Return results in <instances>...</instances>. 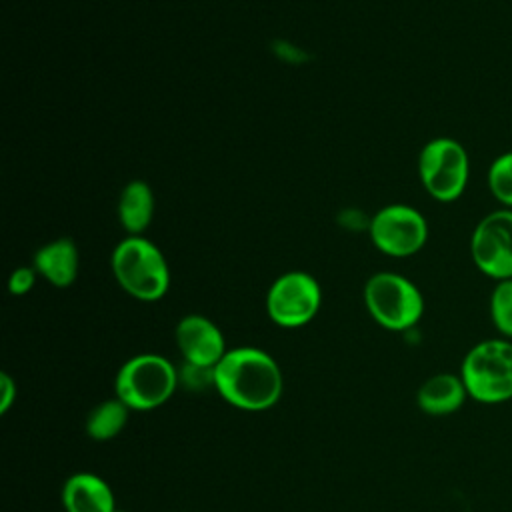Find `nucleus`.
I'll list each match as a JSON object with an SVG mask.
<instances>
[{"label": "nucleus", "instance_id": "nucleus-15", "mask_svg": "<svg viewBox=\"0 0 512 512\" xmlns=\"http://www.w3.org/2000/svg\"><path fill=\"white\" fill-rule=\"evenodd\" d=\"M128 412L130 408L118 398H110L96 404L86 418L88 436L100 442L118 436L128 422Z\"/></svg>", "mask_w": 512, "mask_h": 512}, {"label": "nucleus", "instance_id": "nucleus-19", "mask_svg": "<svg viewBox=\"0 0 512 512\" xmlns=\"http://www.w3.org/2000/svg\"><path fill=\"white\" fill-rule=\"evenodd\" d=\"M16 400V382L8 374H0V414H6Z\"/></svg>", "mask_w": 512, "mask_h": 512}, {"label": "nucleus", "instance_id": "nucleus-2", "mask_svg": "<svg viewBox=\"0 0 512 512\" xmlns=\"http://www.w3.org/2000/svg\"><path fill=\"white\" fill-rule=\"evenodd\" d=\"M110 266L120 288L136 300H160L170 286L164 254L144 236H128L118 242Z\"/></svg>", "mask_w": 512, "mask_h": 512}, {"label": "nucleus", "instance_id": "nucleus-16", "mask_svg": "<svg viewBox=\"0 0 512 512\" xmlns=\"http://www.w3.org/2000/svg\"><path fill=\"white\" fill-rule=\"evenodd\" d=\"M490 318L502 338L512 340V278L498 280L490 296Z\"/></svg>", "mask_w": 512, "mask_h": 512}, {"label": "nucleus", "instance_id": "nucleus-7", "mask_svg": "<svg viewBox=\"0 0 512 512\" xmlns=\"http://www.w3.org/2000/svg\"><path fill=\"white\" fill-rule=\"evenodd\" d=\"M320 304V284L314 276L298 270L278 276L266 294V312L282 328L308 324L318 314Z\"/></svg>", "mask_w": 512, "mask_h": 512}, {"label": "nucleus", "instance_id": "nucleus-13", "mask_svg": "<svg viewBox=\"0 0 512 512\" xmlns=\"http://www.w3.org/2000/svg\"><path fill=\"white\" fill-rule=\"evenodd\" d=\"M468 392L460 374H434L416 392V404L424 414L448 416L462 408Z\"/></svg>", "mask_w": 512, "mask_h": 512}, {"label": "nucleus", "instance_id": "nucleus-18", "mask_svg": "<svg viewBox=\"0 0 512 512\" xmlns=\"http://www.w3.org/2000/svg\"><path fill=\"white\" fill-rule=\"evenodd\" d=\"M36 268L34 266H20L16 268L12 274H10V280H8V290L10 294L14 296H22L26 292L32 290L34 282H36Z\"/></svg>", "mask_w": 512, "mask_h": 512}, {"label": "nucleus", "instance_id": "nucleus-8", "mask_svg": "<svg viewBox=\"0 0 512 512\" xmlns=\"http://www.w3.org/2000/svg\"><path fill=\"white\" fill-rule=\"evenodd\" d=\"M370 238L382 254L406 258L426 244L428 224L416 208L390 204L372 216Z\"/></svg>", "mask_w": 512, "mask_h": 512}, {"label": "nucleus", "instance_id": "nucleus-6", "mask_svg": "<svg viewBox=\"0 0 512 512\" xmlns=\"http://www.w3.org/2000/svg\"><path fill=\"white\" fill-rule=\"evenodd\" d=\"M468 174L470 160L460 142L440 136L420 150L418 176L432 198L440 202L456 200L468 184Z\"/></svg>", "mask_w": 512, "mask_h": 512}, {"label": "nucleus", "instance_id": "nucleus-10", "mask_svg": "<svg viewBox=\"0 0 512 512\" xmlns=\"http://www.w3.org/2000/svg\"><path fill=\"white\" fill-rule=\"evenodd\" d=\"M174 336L180 354L192 368L212 372L228 352L220 328L200 314L184 316L178 322Z\"/></svg>", "mask_w": 512, "mask_h": 512}, {"label": "nucleus", "instance_id": "nucleus-4", "mask_svg": "<svg viewBox=\"0 0 512 512\" xmlns=\"http://www.w3.org/2000/svg\"><path fill=\"white\" fill-rule=\"evenodd\" d=\"M176 390L174 366L158 354H138L116 374V398L130 410L162 406Z\"/></svg>", "mask_w": 512, "mask_h": 512}, {"label": "nucleus", "instance_id": "nucleus-5", "mask_svg": "<svg viewBox=\"0 0 512 512\" xmlns=\"http://www.w3.org/2000/svg\"><path fill=\"white\" fill-rule=\"evenodd\" d=\"M364 304L370 316L388 330H408L424 314L420 290L396 272H378L364 286Z\"/></svg>", "mask_w": 512, "mask_h": 512}, {"label": "nucleus", "instance_id": "nucleus-1", "mask_svg": "<svg viewBox=\"0 0 512 512\" xmlns=\"http://www.w3.org/2000/svg\"><path fill=\"white\" fill-rule=\"evenodd\" d=\"M212 382L228 404L250 412L274 406L282 394L276 360L252 346L228 350L212 370Z\"/></svg>", "mask_w": 512, "mask_h": 512}, {"label": "nucleus", "instance_id": "nucleus-14", "mask_svg": "<svg viewBox=\"0 0 512 512\" xmlns=\"http://www.w3.org/2000/svg\"><path fill=\"white\" fill-rule=\"evenodd\" d=\"M154 216V194L142 180L128 182L118 198V218L130 236H140Z\"/></svg>", "mask_w": 512, "mask_h": 512}, {"label": "nucleus", "instance_id": "nucleus-17", "mask_svg": "<svg viewBox=\"0 0 512 512\" xmlns=\"http://www.w3.org/2000/svg\"><path fill=\"white\" fill-rule=\"evenodd\" d=\"M488 188L504 208L512 210V150L500 154L490 164Z\"/></svg>", "mask_w": 512, "mask_h": 512}, {"label": "nucleus", "instance_id": "nucleus-11", "mask_svg": "<svg viewBox=\"0 0 512 512\" xmlns=\"http://www.w3.org/2000/svg\"><path fill=\"white\" fill-rule=\"evenodd\" d=\"M66 512H116L112 488L96 474H72L62 486Z\"/></svg>", "mask_w": 512, "mask_h": 512}, {"label": "nucleus", "instance_id": "nucleus-3", "mask_svg": "<svg viewBox=\"0 0 512 512\" xmlns=\"http://www.w3.org/2000/svg\"><path fill=\"white\" fill-rule=\"evenodd\" d=\"M468 398L480 404L512 400V340L488 338L472 346L460 366Z\"/></svg>", "mask_w": 512, "mask_h": 512}, {"label": "nucleus", "instance_id": "nucleus-9", "mask_svg": "<svg viewBox=\"0 0 512 512\" xmlns=\"http://www.w3.org/2000/svg\"><path fill=\"white\" fill-rule=\"evenodd\" d=\"M470 254L480 272L494 280L512 278V210L486 214L474 228Z\"/></svg>", "mask_w": 512, "mask_h": 512}, {"label": "nucleus", "instance_id": "nucleus-20", "mask_svg": "<svg viewBox=\"0 0 512 512\" xmlns=\"http://www.w3.org/2000/svg\"><path fill=\"white\" fill-rule=\"evenodd\" d=\"M116 512H126V510H116Z\"/></svg>", "mask_w": 512, "mask_h": 512}, {"label": "nucleus", "instance_id": "nucleus-12", "mask_svg": "<svg viewBox=\"0 0 512 512\" xmlns=\"http://www.w3.org/2000/svg\"><path fill=\"white\" fill-rule=\"evenodd\" d=\"M36 272L56 288L70 286L80 268L78 248L70 238H58L40 246L34 254Z\"/></svg>", "mask_w": 512, "mask_h": 512}]
</instances>
